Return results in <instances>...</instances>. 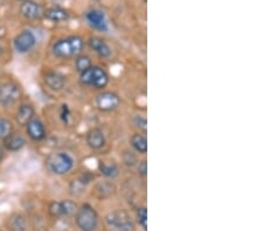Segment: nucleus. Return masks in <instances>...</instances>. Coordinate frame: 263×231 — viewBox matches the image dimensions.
Listing matches in <instances>:
<instances>
[{"label": "nucleus", "mask_w": 263, "mask_h": 231, "mask_svg": "<svg viewBox=\"0 0 263 231\" xmlns=\"http://www.w3.org/2000/svg\"><path fill=\"white\" fill-rule=\"evenodd\" d=\"M84 40L79 35L58 40L53 46V54L59 58H73L82 54Z\"/></svg>", "instance_id": "f257e3e1"}, {"label": "nucleus", "mask_w": 263, "mask_h": 231, "mask_svg": "<svg viewBox=\"0 0 263 231\" xmlns=\"http://www.w3.org/2000/svg\"><path fill=\"white\" fill-rule=\"evenodd\" d=\"M46 166L55 175H65L73 170L74 159L66 152H54L47 157Z\"/></svg>", "instance_id": "f03ea898"}, {"label": "nucleus", "mask_w": 263, "mask_h": 231, "mask_svg": "<svg viewBox=\"0 0 263 231\" xmlns=\"http://www.w3.org/2000/svg\"><path fill=\"white\" fill-rule=\"evenodd\" d=\"M80 82L86 87L94 89H103L108 86L109 75L104 69L98 65H91L80 74Z\"/></svg>", "instance_id": "7ed1b4c3"}, {"label": "nucleus", "mask_w": 263, "mask_h": 231, "mask_svg": "<svg viewBox=\"0 0 263 231\" xmlns=\"http://www.w3.org/2000/svg\"><path fill=\"white\" fill-rule=\"evenodd\" d=\"M76 223L82 231H94L98 224V215L90 204H83L77 209Z\"/></svg>", "instance_id": "20e7f679"}, {"label": "nucleus", "mask_w": 263, "mask_h": 231, "mask_svg": "<svg viewBox=\"0 0 263 231\" xmlns=\"http://www.w3.org/2000/svg\"><path fill=\"white\" fill-rule=\"evenodd\" d=\"M121 104V98L118 95L111 91H104L98 94L95 98V105L102 112H110L116 110Z\"/></svg>", "instance_id": "39448f33"}, {"label": "nucleus", "mask_w": 263, "mask_h": 231, "mask_svg": "<svg viewBox=\"0 0 263 231\" xmlns=\"http://www.w3.org/2000/svg\"><path fill=\"white\" fill-rule=\"evenodd\" d=\"M21 90L14 83H5L0 86V104L11 106L20 100Z\"/></svg>", "instance_id": "423d86ee"}, {"label": "nucleus", "mask_w": 263, "mask_h": 231, "mask_svg": "<svg viewBox=\"0 0 263 231\" xmlns=\"http://www.w3.org/2000/svg\"><path fill=\"white\" fill-rule=\"evenodd\" d=\"M35 35L31 31H22L14 39V47L19 53H27L35 46Z\"/></svg>", "instance_id": "0eeeda50"}, {"label": "nucleus", "mask_w": 263, "mask_h": 231, "mask_svg": "<svg viewBox=\"0 0 263 231\" xmlns=\"http://www.w3.org/2000/svg\"><path fill=\"white\" fill-rule=\"evenodd\" d=\"M20 12L22 16L26 18V19L39 20L43 17L44 11L40 4L31 2V0H27V2H24L21 4Z\"/></svg>", "instance_id": "6e6552de"}, {"label": "nucleus", "mask_w": 263, "mask_h": 231, "mask_svg": "<svg viewBox=\"0 0 263 231\" xmlns=\"http://www.w3.org/2000/svg\"><path fill=\"white\" fill-rule=\"evenodd\" d=\"M26 131H27L28 137L34 141H41L46 138V128L43 123L39 118H33L26 124Z\"/></svg>", "instance_id": "1a4fd4ad"}, {"label": "nucleus", "mask_w": 263, "mask_h": 231, "mask_svg": "<svg viewBox=\"0 0 263 231\" xmlns=\"http://www.w3.org/2000/svg\"><path fill=\"white\" fill-rule=\"evenodd\" d=\"M86 19L88 24L91 26L92 28L97 29L99 32H107L108 31V23H107L106 16L102 11L98 10H91L86 13Z\"/></svg>", "instance_id": "9d476101"}, {"label": "nucleus", "mask_w": 263, "mask_h": 231, "mask_svg": "<svg viewBox=\"0 0 263 231\" xmlns=\"http://www.w3.org/2000/svg\"><path fill=\"white\" fill-rule=\"evenodd\" d=\"M107 221L109 222L110 226L114 229H117L120 231H131L132 230V223L130 218L128 217L124 212H114L111 214Z\"/></svg>", "instance_id": "9b49d317"}, {"label": "nucleus", "mask_w": 263, "mask_h": 231, "mask_svg": "<svg viewBox=\"0 0 263 231\" xmlns=\"http://www.w3.org/2000/svg\"><path fill=\"white\" fill-rule=\"evenodd\" d=\"M89 47H90L99 57L103 58H108L111 53H113L108 43L103 39L98 38V36H92V38L89 39Z\"/></svg>", "instance_id": "f8f14e48"}, {"label": "nucleus", "mask_w": 263, "mask_h": 231, "mask_svg": "<svg viewBox=\"0 0 263 231\" xmlns=\"http://www.w3.org/2000/svg\"><path fill=\"white\" fill-rule=\"evenodd\" d=\"M87 145L92 149H99L106 145V135L99 128H92L87 133Z\"/></svg>", "instance_id": "ddd939ff"}, {"label": "nucleus", "mask_w": 263, "mask_h": 231, "mask_svg": "<svg viewBox=\"0 0 263 231\" xmlns=\"http://www.w3.org/2000/svg\"><path fill=\"white\" fill-rule=\"evenodd\" d=\"M43 17H46V19L53 21V23H64L69 19V13L68 11L60 6H53L44 11Z\"/></svg>", "instance_id": "4468645a"}, {"label": "nucleus", "mask_w": 263, "mask_h": 231, "mask_svg": "<svg viewBox=\"0 0 263 231\" xmlns=\"http://www.w3.org/2000/svg\"><path fill=\"white\" fill-rule=\"evenodd\" d=\"M4 145H5V147L9 149V151L16 152V151H20V149L24 147L26 145V140L21 134L13 133L12 132L9 137L4 139Z\"/></svg>", "instance_id": "2eb2a0df"}, {"label": "nucleus", "mask_w": 263, "mask_h": 231, "mask_svg": "<svg viewBox=\"0 0 263 231\" xmlns=\"http://www.w3.org/2000/svg\"><path fill=\"white\" fill-rule=\"evenodd\" d=\"M98 170L101 172V174L103 177L108 178V179H115L120 174V170H118V166L114 161L110 160H101L98 163Z\"/></svg>", "instance_id": "dca6fc26"}, {"label": "nucleus", "mask_w": 263, "mask_h": 231, "mask_svg": "<svg viewBox=\"0 0 263 231\" xmlns=\"http://www.w3.org/2000/svg\"><path fill=\"white\" fill-rule=\"evenodd\" d=\"M44 83L50 88L51 90H61L66 84V79L59 72H47L44 75Z\"/></svg>", "instance_id": "f3484780"}, {"label": "nucleus", "mask_w": 263, "mask_h": 231, "mask_svg": "<svg viewBox=\"0 0 263 231\" xmlns=\"http://www.w3.org/2000/svg\"><path fill=\"white\" fill-rule=\"evenodd\" d=\"M34 108L31 104H22L17 112V122L22 126H26L29 120L34 117Z\"/></svg>", "instance_id": "a211bd4d"}, {"label": "nucleus", "mask_w": 263, "mask_h": 231, "mask_svg": "<svg viewBox=\"0 0 263 231\" xmlns=\"http://www.w3.org/2000/svg\"><path fill=\"white\" fill-rule=\"evenodd\" d=\"M130 145L137 153L145 154L147 152V139L143 133H135L130 138Z\"/></svg>", "instance_id": "6ab92c4d"}, {"label": "nucleus", "mask_w": 263, "mask_h": 231, "mask_svg": "<svg viewBox=\"0 0 263 231\" xmlns=\"http://www.w3.org/2000/svg\"><path fill=\"white\" fill-rule=\"evenodd\" d=\"M91 65H92V62L89 55L80 54L79 56L75 57V68L80 74L81 72H83L84 70H87L89 67H91Z\"/></svg>", "instance_id": "aec40b11"}, {"label": "nucleus", "mask_w": 263, "mask_h": 231, "mask_svg": "<svg viewBox=\"0 0 263 231\" xmlns=\"http://www.w3.org/2000/svg\"><path fill=\"white\" fill-rule=\"evenodd\" d=\"M13 132V125L10 120L5 118H0V139L4 140L6 137Z\"/></svg>", "instance_id": "412c9836"}, {"label": "nucleus", "mask_w": 263, "mask_h": 231, "mask_svg": "<svg viewBox=\"0 0 263 231\" xmlns=\"http://www.w3.org/2000/svg\"><path fill=\"white\" fill-rule=\"evenodd\" d=\"M137 221L143 229L147 228V210L145 207H140L137 210Z\"/></svg>", "instance_id": "4be33fe9"}, {"label": "nucleus", "mask_w": 263, "mask_h": 231, "mask_svg": "<svg viewBox=\"0 0 263 231\" xmlns=\"http://www.w3.org/2000/svg\"><path fill=\"white\" fill-rule=\"evenodd\" d=\"M62 208H64V215H72L74 212L77 211V205L75 202L70 200L62 201Z\"/></svg>", "instance_id": "5701e85b"}, {"label": "nucleus", "mask_w": 263, "mask_h": 231, "mask_svg": "<svg viewBox=\"0 0 263 231\" xmlns=\"http://www.w3.org/2000/svg\"><path fill=\"white\" fill-rule=\"evenodd\" d=\"M49 211L53 216H64V208L61 202H51L49 205Z\"/></svg>", "instance_id": "b1692460"}, {"label": "nucleus", "mask_w": 263, "mask_h": 231, "mask_svg": "<svg viewBox=\"0 0 263 231\" xmlns=\"http://www.w3.org/2000/svg\"><path fill=\"white\" fill-rule=\"evenodd\" d=\"M123 163L127 165V166H135L136 163H137L136 156L132 152H124Z\"/></svg>", "instance_id": "393cba45"}, {"label": "nucleus", "mask_w": 263, "mask_h": 231, "mask_svg": "<svg viewBox=\"0 0 263 231\" xmlns=\"http://www.w3.org/2000/svg\"><path fill=\"white\" fill-rule=\"evenodd\" d=\"M60 116H61L62 122H64L65 124H69V122H70V111H69L68 106L62 105Z\"/></svg>", "instance_id": "a878e982"}, {"label": "nucleus", "mask_w": 263, "mask_h": 231, "mask_svg": "<svg viewBox=\"0 0 263 231\" xmlns=\"http://www.w3.org/2000/svg\"><path fill=\"white\" fill-rule=\"evenodd\" d=\"M135 124L137 127L140 128V130L146 132V118H144V117H140V116H137L135 119Z\"/></svg>", "instance_id": "bb28decb"}, {"label": "nucleus", "mask_w": 263, "mask_h": 231, "mask_svg": "<svg viewBox=\"0 0 263 231\" xmlns=\"http://www.w3.org/2000/svg\"><path fill=\"white\" fill-rule=\"evenodd\" d=\"M138 173H139V175H142V177H144V178L146 177V174H147L146 160L140 161V163L138 164Z\"/></svg>", "instance_id": "cd10ccee"}, {"label": "nucleus", "mask_w": 263, "mask_h": 231, "mask_svg": "<svg viewBox=\"0 0 263 231\" xmlns=\"http://www.w3.org/2000/svg\"><path fill=\"white\" fill-rule=\"evenodd\" d=\"M4 158V151H3V148L0 147V160H2Z\"/></svg>", "instance_id": "c85d7f7f"}, {"label": "nucleus", "mask_w": 263, "mask_h": 231, "mask_svg": "<svg viewBox=\"0 0 263 231\" xmlns=\"http://www.w3.org/2000/svg\"><path fill=\"white\" fill-rule=\"evenodd\" d=\"M2 53H3V48H2V46H0V55H2Z\"/></svg>", "instance_id": "c756f323"}, {"label": "nucleus", "mask_w": 263, "mask_h": 231, "mask_svg": "<svg viewBox=\"0 0 263 231\" xmlns=\"http://www.w3.org/2000/svg\"><path fill=\"white\" fill-rule=\"evenodd\" d=\"M19 2H22V3H24V2H27V0H19Z\"/></svg>", "instance_id": "7c9ffc66"}]
</instances>
